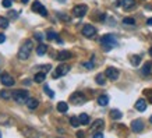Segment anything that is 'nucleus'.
Segmentation results:
<instances>
[{
    "instance_id": "nucleus-1",
    "label": "nucleus",
    "mask_w": 152,
    "mask_h": 138,
    "mask_svg": "<svg viewBox=\"0 0 152 138\" xmlns=\"http://www.w3.org/2000/svg\"><path fill=\"white\" fill-rule=\"evenodd\" d=\"M101 43L105 48V50L109 52L110 49H113V48L117 46V39H116V36L113 34H106V35H103L101 38Z\"/></svg>"
},
{
    "instance_id": "nucleus-2",
    "label": "nucleus",
    "mask_w": 152,
    "mask_h": 138,
    "mask_svg": "<svg viewBox=\"0 0 152 138\" xmlns=\"http://www.w3.org/2000/svg\"><path fill=\"white\" fill-rule=\"evenodd\" d=\"M34 50V43H32V41H25L24 42V45L21 46V49L18 50V59L20 60H27L28 57H29V55H31V52Z\"/></svg>"
},
{
    "instance_id": "nucleus-3",
    "label": "nucleus",
    "mask_w": 152,
    "mask_h": 138,
    "mask_svg": "<svg viewBox=\"0 0 152 138\" xmlns=\"http://www.w3.org/2000/svg\"><path fill=\"white\" fill-rule=\"evenodd\" d=\"M11 98L15 102H18V103H25L28 100V98H29V92L25 91V89H15V91H13Z\"/></svg>"
},
{
    "instance_id": "nucleus-4",
    "label": "nucleus",
    "mask_w": 152,
    "mask_h": 138,
    "mask_svg": "<svg viewBox=\"0 0 152 138\" xmlns=\"http://www.w3.org/2000/svg\"><path fill=\"white\" fill-rule=\"evenodd\" d=\"M87 102V98L83 92H74L70 95V103L71 105H83Z\"/></svg>"
},
{
    "instance_id": "nucleus-5",
    "label": "nucleus",
    "mask_w": 152,
    "mask_h": 138,
    "mask_svg": "<svg viewBox=\"0 0 152 138\" xmlns=\"http://www.w3.org/2000/svg\"><path fill=\"white\" fill-rule=\"evenodd\" d=\"M70 71V66L69 64H60V66H57L56 70H55V73H53V78H60V77H64V75L67 74Z\"/></svg>"
},
{
    "instance_id": "nucleus-6",
    "label": "nucleus",
    "mask_w": 152,
    "mask_h": 138,
    "mask_svg": "<svg viewBox=\"0 0 152 138\" xmlns=\"http://www.w3.org/2000/svg\"><path fill=\"white\" fill-rule=\"evenodd\" d=\"M87 13H88V7L85 6V4H77L73 8V15L77 17V18H83Z\"/></svg>"
},
{
    "instance_id": "nucleus-7",
    "label": "nucleus",
    "mask_w": 152,
    "mask_h": 138,
    "mask_svg": "<svg viewBox=\"0 0 152 138\" xmlns=\"http://www.w3.org/2000/svg\"><path fill=\"white\" fill-rule=\"evenodd\" d=\"M83 35L85 38H94L96 35V28L94 27V25H84L83 27Z\"/></svg>"
},
{
    "instance_id": "nucleus-8",
    "label": "nucleus",
    "mask_w": 152,
    "mask_h": 138,
    "mask_svg": "<svg viewBox=\"0 0 152 138\" xmlns=\"http://www.w3.org/2000/svg\"><path fill=\"white\" fill-rule=\"evenodd\" d=\"M105 74L108 77L110 81H116L117 78H119V70L116 69V67H108V69L105 70Z\"/></svg>"
},
{
    "instance_id": "nucleus-9",
    "label": "nucleus",
    "mask_w": 152,
    "mask_h": 138,
    "mask_svg": "<svg viewBox=\"0 0 152 138\" xmlns=\"http://www.w3.org/2000/svg\"><path fill=\"white\" fill-rule=\"evenodd\" d=\"M0 81H1V84H3L4 87H13L14 84H15L14 78L10 74H7V73L0 75Z\"/></svg>"
},
{
    "instance_id": "nucleus-10",
    "label": "nucleus",
    "mask_w": 152,
    "mask_h": 138,
    "mask_svg": "<svg viewBox=\"0 0 152 138\" xmlns=\"http://www.w3.org/2000/svg\"><path fill=\"white\" fill-rule=\"evenodd\" d=\"M32 11L39 13V14H41V15H43V17L48 15V10H46V7H45V6H42V3H41V1H35V3L32 4Z\"/></svg>"
},
{
    "instance_id": "nucleus-11",
    "label": "nucleus",
    "mask_w": 152,
    "mask_h": 138,
    "mask_svg": "<svg viewBox=\"0 0 152 138\" xmlns=\"http://www.w3.org/2000/svg\"><path fill=\"white\" fill-rule=\"evenodd\" d=\"M131 130H133L134 132H141L142 130H144V123H142V120H133L131 121Z\"/></svg>"
},
{
    "instance_id": "nucleus-12",
    "label": "nucleus",
    "mask_w": 152,
    "mask_h": 138,
    "mask_svg": "<svg viewBox=\"0 0 152 138\" xmlns=\"http://www.w3.org/2000/svg\"><path fill=\"white\" fill-rule=\"evenodd\" d=\"M103 125H105V121H103L102 119L95 120V121L92 123V125H91V131H92V132L99 131V130H102V128H103Z\"/></svg>"
},
{
    "instance_id": "nucleus-13",
    "label": "nucleus",
    "mask_w": 152,
    "mask_h": 138,
    "mask_svg": "<svg viewBox=\"0 0 152 138\" xmlns=\"http://www.w3.org/2000/svg\"><path fill=\"white\" fill-rule=\"evenodd\" d=\"M71 56H73V55H71V52H69V50H60L59 55H57V60H59V62H66V60H69Z\"/></svg>"
},
{
    "instance_id": "nucleus-14",
    "label": "nucleus",
    "mask_w": 152,
    "mask_h": 138,
    "mask_svg": "<svg viewBox=\"0 0 152 138\" xmlns=\"http://www.w3.org/2000/svg\"><path fill=\"white\" fill-rule=\"evenodd\" d=\"M25 105H27V107H28V109L35 110V109L39 106V100L35 99V98H28V100L25 102Z\"/></svg>"
},
{
    "instance_id": "nucleus-15",
    "label": "nucleus",
    "mask_w": 152,
    "mask_h": 138,
    "mask_svg": "<svg viewBox=\"0 0 152 138\" xmlns=\"http://www.w3.org/2000/svg\"><path fill=\"white\" fill-rule=\"evenodd\" d=\"M135 109L138 112H145L146 110V100L145 99H138L135 102Z\"/></svg>"
},
{
    "instance_id": "nucleus-16",
    "label": "nucleus",
    "mask_w": 152,
    "mask_h": 138,
    "mask_svg": "<svg viewBox=\"0 0 152 138\" xmlns=\"http://www.w3.org/2000/svg\"><path fill=\"white\" fill-rule=\"evenodd\" d=\"M106 78H108V77H106V74H105V73H99V74L95 77V81H96V84H98V85L103 87V85L106 84Z\"/></svg>"
},
{
    "instance_id": "nucleus-17",
    "label": "nucleus",
    "mask_w": 152,
    "mask_h": 138,
    "mask_svg": "<svg viewBox=\"0 0 152 138\" xmlns=\"http://www.w3.org/2000/svg\"><path fill=\"white\" fill-rule=\"evenodd\" d=\"M121 6L124 10H131L135 6V0H121Z\"/></svg>"
},
{
    "instance_id": "nucleus-18",
    "label": "nucleus",
    "mask_w": 152,
    "mask_h": 138,
    "mask_svg": "<svg viewBox=\"0 0 152 138\" xmlns=\"http://www.w3.org/2000/svg\"><path fill=\"white\" fill-rule=\"evenodd\" d=\"M45 80H46V73H43V71H39V73H36L35 77H34V81L38 82V84H42Z\"/></svg>"
},
{
    "instance_id": "nucleus-19",
    "label": "nucleus",
    "mask_w": 152,
    "mask_h": 138,
    "mask_svg": "<svg viewBox=\"0 0 152 138\" xmlns=\"http://www.w3.org/2000/svg\"><path fill=\"white\" fill-rule=\"evenodd\" d=\"M110 117L113 120H120L123 117V114H121L120 110H117V109H113V110H110Z\"/></svg>"
},
{
    "instance_id": "nucleus-20",
    "label": "nucleus",
    "mask_w": 152,
    "mask_h": 138,
    "mask_svg": "<svg viewBox=\"0 0 152 138\" xmlns=\"http://www.w3.org/2000/svg\"><path fill=\"white\" fill-rule=\"evenodd\" d=\"M98 103H99V106H106L109 103V96L108 95H101L98 98Z\"/></svg>"
},
{
    "instance_id": "nucleus-21",
    "label": "nucleus",
    "mask_w": 152,
    "mask_h": 138,
    "mask_svg": "<svg viewBox=\"0 0 152 138\" xmlns=\"http://www.w3.org/2000/svg\"><path fill=\"white\" fill-rule=\"evenodd\" d=\"M57 110L60 113H66L69 110V105H67L66 102H59V103H57Z\"/></svg>"
},
{
    "instance_id": "nucleus-22",
    "label": "nucleus",
    "mask_w": 152,
    "mask_h": 138,
    "mask_svg": "<svg viewBox=\"0 0 152 138\" xmlns=\"http://www.w3.org/2000/svg\"><path fill=\"white\" fill-rule=\"evenodd\" d=\"M46 52H48V46L43 45V43H41L38 48H36V53H38L39 56H43V55H46Z\"/></svg>"
},
{
    "instance_id": "nucleus-23",
    "label": "nucleus",
    "mask_w": 152,
    "mask_h": 138,
    "mask_svg": "<svg viewBox=\"0 0 152 138\" xmlns=\"http://www.w3.org/2000/svg\"><path fill=\"white\" fill-rule=\"evenodd\" d=\"M78 117H80V123H81L83 125H87V124L89 123V116L87 114V113H83V114H80Z\"/></svg>"
},
{
    "instance_id": "nucleus-24",
    "label": "nucleus",
    "mask_w": 152,
    "mask_h": 138,
    "mask_svg": "<svg viewBox=\"0 0 152 138\" xmlns=\"http://www.w3.org/2000/svg\"><path fill=\"white\" fill-rule=\"evenodd\" d=\"M70 124L73 125V127H80V124H81V123H80V117H77V116H73V117H71V119H70Z\"/></svg>"
},
{
    "instance_id": "nucleus-25",
    "label": "nucleus",
    "mask_w": 152,
    "mask_h": 138,
    "mask_svg": "<svg viewBox=\"0 0 152 138\" xmlns=\"http://www.w3.org/2000/svg\"><path fill=\"white\" fill-rule=\"evenodd\" d=\"M130 60H131V64L137 67V66H139V63H141V56H138V55L131 56V57H130Z\"/></svg>"
},
{
    "instance_id": "nucleus-26",
    "label": "nucleus",
    "mask_w": 152,
    "mask_h": 138,
    "mask_svg": "<svg viewBox=\"0 0 152 138\" xmlns=\"http://www.w3.org/2000/svg\"><path fill=\"white\" fill-rule=\"evenodd\" d=\"M0 28H1V29L8 28V20H7L6 17H0Z\"/></svg>"
},
{
    "instance_id": "nucleus-27",
    "label": "nucleus",
    "mask_w": 152,
    "mask_h": 138,
    "mask_svg": "<svg viewBox=\"0 0 152 138\" xmlns=\"http://www.w3.org/2000/svg\"><path fill=\"white\" fill-rule=\"evenodd\" d=\"M11 95H13V92H10V91H1V92H0V98H3V99H10Z\"/></svg>"
},
{
    "instance_id": "nucleus-28",
    "label": "nucleus",
    "mask_w": 152,
    "mask_h": 138,
    "mask_svg": "<svg viewBox=\"0 0 152 138\" xmlns=\"http://www.w3.org/2000/svg\"><path fill=\"white\" fill-rule=\"evenodd\" d=\"M46 38H48L49 41H55V39H57V38H59V35H57L56 32L49 31V32H48V34H46Z\"/></svg>"
},
{
    "instance_id": "nucleus-29",
    "label": "nucleus",
    "mask_w": 152,
    "mask_h": 138,
    "mask_svg": "<svg viewBox=\"0 0 152 138\" xmlns=\"http://www.w3.org/2000/svg\"><path fill=\"white\" fill-rule=\"evenodd\" d=\"M43 91L46 92V94H48V96H49V98H55V92H53V91H52V89L48 87L46 84L43 85Z\"/></svg>"
},
{
    "instance_id": "nucleus-30",
    "label": "nucleus",
    "mask_w": 152,
    "mask_h": 138,
    "mask_svg": "<svg viewBox=\"0 0 152 138\" xmlns=\"http://www.w3.org/2000/svg\"><path fill=\"white\" fill-rule=\"evenodd\" d=\"M123 24H124V25H135V20L127 17V18L123 20Z\"/></svg>"
},
{
    "instance_id": "nucleus-31",
    "label": "nucleus",
    "mask_w": 152,
    "mask_h": 138,
    "mask_svg": "<svg viewBox=\"0 0 152 138\" xmlns=\"http://www.w3.org/2000/svg\"><path fill=\"white\" fill-rule=\"evenodd\" d=\"M52 69L50 64H46V66H39V67H36V70H41V71H43V73H46V71H49V70Z\"/></svg>"
},
{
    "instance_id": "nucleus-32",
    "label": "nucleus",
    "mask_w": 152,
    "mask_h": 138,
    "mask_svg": "<svg viewBox=\"0 0 152 138\" xmlns=\"http://www.w3.org/2000/svg\"><path fill=\"white\" fill-rule=\"evenodd\" d=\"M144 94L146 95V98H148V100H149V103H152V89H145Z\"/></svg>"
},
{
    "instance_id": "nucleus-33",
    "label": "nucleus",
    "mask_w": 152,
    "mask_h": 138,
    "mask_svg": "<svg viewBox=\"0 0 152 138\" xmlns=\"http://www.w3.org/2000/svg\"><path fill=\"white\" fill-rule=\"evenodd\" d=\"M1 4H3V7H6V8H10V7L13 6L11 0H3V1H1Z\"/></svg>"
},
{
    "instance_id": "nucleus-34",
    "label": "nucleus",
    "mask_w": 152,
    "mask_h": 138,
    "mask_svg": "<svg viewBox=\"0 0 152 138\" xmlns=\"http://www.w3.org/2000/svg\"><path fill=\"white\" fill-rule=\"evenodd\" d=\"M0 123H3V124L8 123V117H7L6 114H0Z\"/></svg>"
},
{
    "instance_id": "nucleus-35",
    "label": "nucleus",
    "mask_w": 152,
    "mask_h": 138,
    "mask_svg": "<svg viewBox=\"0 0 152 138\" xmlns=\"http://www.w3.org/2000/svg\"><path fill=\"white\" fill-rule=\"evenodd\" d=\"M83 66L85 67V69H94V67H95V64H94L92 62H87V63H84Z\"/></svg>"
},
{
    "instance_id": "nucleus-36",
    "label": "nucleus",
    "mask_w": 152,
    "mask_h": 138,
    "mask_svg": "<svg viewBox=\"0 0 152 138\" xmlns=\"http://www.w3.org/2000/svg\"><path fill=\"white\" fill-rule=\"evenodd\" d=\"M35 38H36V41H38V42H42V41H43V35H42V34H39V32L35 34Z\"/></svg>"
},
{
    "instance_id": "nucleus-37",
    "label": "nucleus",
    "mask_w": 152,
    "mask_h": 138,
    "mask_svg": "<svg viewBox=\"0 0 152 138\" xmlns=\"http://www.w3.org/2000/svg\"><path fill=\"white\" fill-rule=\"evenodd\" d=\"M92 135L96 137V138H102V137H103V132H102V131H95V132H92Z\"/></svg>"
},
{
    "instance_id": "nucleus-38",
    "label": "nucleus",
    "mask_w": 152,
    "mask_h": 138,
    "mask_svg": "<svg viewBox=\"0 0 152 138\" xmlns=\"http://www.w3.org/2000/svg\"><path fill=\"white\" fill-rule=\"evenodd\" d=\"M6 41V35L4 34H0V43H3Z\"/></svg>"
},
{
    "instance_id": "nucleus-39",
    "label": "nucleus",
    "mask_w": 152,
    "mask_h": 138,
    "mask_svg": "<svg viewBox=\"0 0 152 138\" xmlns=\"http://www.w3.org/2000/svg\"><path fill=\"white\" fill-rule=\"evenodd\" d=\"M8 15H10V17H13V18H17V13H15V11L10 13V14H8Z\"/></svg>"
},
{
    "instance_id": "nucleus-40",
    "label": "nucleus",
    "mask_w": 152,
    "mask_h": 138,
    "mask_svg": "<svg viewBox=\"0 0 152 138\" xmlns=\"http://www.w3.org/2000/svg\"><path fill=\"white\" fill-rule=\"evenodd\" d=\"M146 25H152V18H148V20H146Z\"/></svg>"
},
{
    "instance_id": "nucleus-41",
    "label": "nucleus",
    "mask_w": 152,
    "mask_h": 138,
    "mask_svg": "<svg viewBox=\"0 0 152 138\" xmlns=\"http://www.w3.org/2000/svg\"><path fill=\"white\" fill-rule=\"evenodd\" d=\"M77 137H84V132L78 131V132H77Z\"/></svg>"
},
{
    "instance_id": "nucleus-42",
    "label": "nucleus",
    "mask_w": 152,
    "mask_h": 138,
    "mask_svg": "<svg viewBox=\"0 0 152 138\" xmlns=\"http://www.w3.org/2000/svg\"><path fill=\"white\" fill-rule=\"evenodd\" d=\"M25 85H31V81L29 80H25Z\"/></svg>"
},
{
    "instance_id": "nucleus-43",
    "label": "nucleus",
    "mask_w": 152,
    "mask_h": 138,
    "mask_svg": "<svg viewBox=\"0 0 152 138\" xmlns=\"http://www.w3.org/2000/svg\"><path fill=\"white\" fill-rule=\"evenodd\" d=\"M28 1H29V0H21V3H22V4H25V3H28Z\"/></svg>"
},
{
    "instance_id": "nucleus-44",
    "label": "nucleus",
    "mask_w": 152,
    "mask_h": 138,
    "mask_svg": "<svg viewBox=\"0 0 152 138\" xmlns=\"http://www.w3.org/2000/svg\"><path fill=\"white\" fill-rule=\"evenodd\" d=\"M149 55H151V57H152V48H149Z\"/></svg>"
},
{
    "instance_id": "nucleus-45",
    "label": "nucleus",
    "mask_w": 152,
    "mask_h": 138,
    "mask_svg": "<svg viewBox=\"0 0 152 138\" xmlns=\"http://www.w3.org/2000/svg\"><path fill=\"white\" fill-rule=\"evenodd\" d=\"M149 121H151V124H152V116H151V117H149Z\"/></svg>"
},
{
    "instance_id": "nucleus-46",
    "label": "nucleus",
    "mask_w": 152,
    "mask_h": 138,
    "mask_svg": "<svg viewBox=\"0 0 152 138\" xmlns=\"http://www.w3.org/2000/svg\"><path fill=\"white\" fill-rule=\"evenodd\" d=\"M0 137H1V131H0Z\"/></svg>"
}]
</instances>
